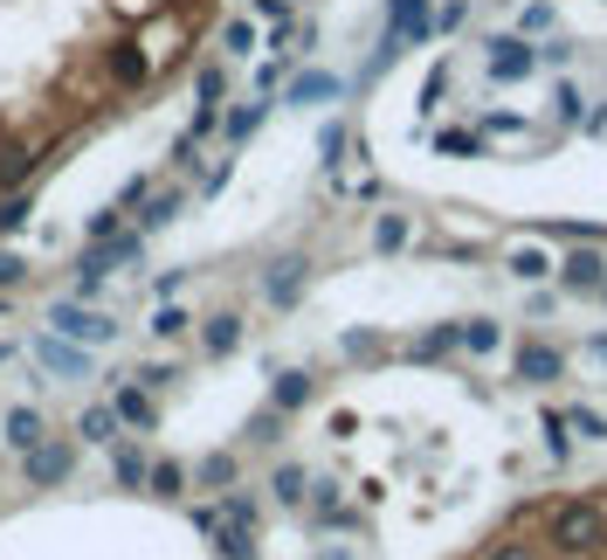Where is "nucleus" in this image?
I'll list each match as a JSON object with an SVG mask.
<instances>
[{
	"instance_id": "nucleus-13",
	"label": "nucleus",
	"mask_w": 607,
	"mask_h": 560,
	"mask_svg": "<svg viewBox=\"0 0 607 560\" xmlns=\"http://www.w3.org/2000/svg\"><path fill=\"white\" fill-rule=\"evenodd\" d=\"M311 395H318V380H311L304 367H283V374L270 380V409H283V416H297Z\"/></svg>"
},
{
	"instance_id": "nucleus-36",
	"label": "nucleus",
	"mask_w": 607,
	"mask_h": 560,
	"mask_svg": "<svg viewBox=\"0 0 607 560\" xmlns=\"http://www.w3.org/2000/svg\"><path fill=\"white\" fill-rule=\"evenodd\" d=\"M221 132V105H200L194 111V125H187V132H180V139H194V146H207V139H215Z\"/></svg>"
},
{
	"instance_id": "nucleus-26",
	"label": "nucleus",
	"mask_w": 607,
	"mask_h": 560,
	"mask_svg": "<svg viewBox=\"0 0 607 560\" xmlns=\"http://www.w3.org/2000/svg\"><path fill=\"white\" fill-rule=\"evenodd\" d=\"M463 346V325H435V333H421L408 353H414V360H442V353H456Z\"/></svg>"
},
{
	"instance_id": "nucleus-4",
	"label": "nucleus",
	"mask_w": 607,
	"mask_h": 560,
	"mask_svg": "<svg viewBox=\"0 0 607 560\" xmlns=\"http://www.w3.org/2000/svg\"><path fill=\"white\" fill-rule=\"evenodd\" d=\"M21 471H29V485H35V492H56V485H69V471H76V443L42 437L29 456H21Z\"/></svg>"
},
{
	"instance_id": "nucleus-9",
	"label": "nucleus",
	"mask_w": 607,
	"mask_h": 560,
	"mask_svg": "<svg viewBox=\"0 0 607 560\" xmlns=\"http://www.w3.org/2000/svg\"><path fill=\"white\" fill-rule=\"evenodd\" d=\"M518 380H524V388H552V380H566V353L545 346V340L518 346Z\"/></svg>"
},
{
	"instance_id": "nucleus-19",
	"label": "nucleus",
	"mask_w": 607,
	"mask_h": 560,
	"mask_svg": "<svg viewBox=\"0 0 607 560\" xmlns=\"http://www.w3.org/2000/svg\"><path fill=\"white\" fill-rule=\"evenodd\" d=\"M207 547H215L221 560H262V553H256V532H249V526H228V519L207 532Z\"/></svg>"
},
{
	"instance_id": "nucleus-16",
	"label": "nucleus",
	"mask_w": 607,
	"mask_h": 560,
	"mask_svg": "<svg viewBox=\"0 0 607 560\" xmlns=\"http://www.w3.org/2000/svg\"><path fill=\"white\" fill-rule=\"evenodd\" d=\"M104 69H111V84H118V90H139L145 76H152V56H145L139 42H118V49H111V63H104Z\"/></svg>"
},
{
	"instance_id": "nucleus-41",
	"label": "nucleus",
	"mask_w": 607,
	"mask_h": 560,
	"mask_svg": "<svg viewBox=\"0 0 607 560\" xmlns=\"http://www.w3.org/2000/svg\"><path fill=\"white\" fill-rule=\"evenodd\" d=\"M131 380H145V388L160 395V388H173V380H180V367H173V360H152V367H139Z\"/></svg>"
},
{
	"instance_id": "nucleus-43",
	"label": "nucleus",
	"mask_w": 607,
	"mask_h": 560,
	"mask_svg": "<svg viewBox=\"0 0 607 560\" xmlns=\"http://www.w3.org/2000/svg\"><path fill=\"white\" fill-rule=\"evenodd\" d=\"M484 560H539V547H532V540H497Z\"/></svg>"
},
{
	"instance_id": "nucleus-5",
	"label": "nucleus",
	"mask_w": 607,
	"mask_h": 560,
	"mask_svg": "<svg viewBox=\"0 0 607 560\" xmlns=\"http://www.w3.org/2000/svg\"><path fill=\"white\" fill-rule=\"evenodd\" d=\"M484 49H490L484 63H490V76H497V84H518V76H532V63H539V49L524 42V35H490Z\"/></svg>"
},
{
	"instance_id": "nucleus-32",
	"label": "nucleus",
	"mask_w": 607,
	"mask_h": 560,
	"mask_svg": "<svg viewBox=\"0 0 607 560\" xmlns=\"http://www.w3.org/2000/svg\"><path fill=\"white\" fill-rule=\"evenodd\" d=\"M408 236H414L408 215H380V222H373V249H401Z\"/></svg>"
},
{
	"instance_id": "nucleus-12",
	"label": "nucleus",
	"mask_w": 607,
	"mask_h": 560,
	"mask_svg": "<svg viewBox=\"0 0 607 560\" xmlns=\"http://www.w3.org/2000/svg\"><path fill=\"white\" fill-rule=\"evenodd\" d=\"M338 90H346V84H338L332 69H297V76L283 84V105H332Z\"/></svg>"
},
{
	"instance_id": "nucleus-39",
	"label": "nucleus",
	"mask_w": 607,
	"mask_h": 560,
	"mask_svg": "<svg viewBox=\"0 0 607 560\" xmlns=\"http://www.w3.org/2000/svg\"><path fill=\"white\" fill-rule=\"evenodd\" d=\"M145 194H152V173H131V181L118 187V208L131 215V208H145Z\"/></svg>"
},
{
	"instance_id": "nucleus-28",
	"label": "nucleus",
	"mask_w": 607,
	"mask_h": 560,
	"mask_svg": "<svg viewBox=\"0 0 607 560\" xmlns=\"http://www.w3.org/2000/svg\"><path fill=\"white\" fill-rule=\"evenodd\" d=\"M262 111H270V105H262V97H256V105H242V111H228V118H221V139H228V146H242V139H256V125H262Z\"/></svg>"
},
{
	"instance_id": "nucleus-40",
	"label": "nucleus",
	"mask_w": 607,
	"mask_h": 560,
	"mask_svg": "<svg viewBox=\"0 0 607 560\" xmlns=\"http://www.w3.org/2000/svg\"><path fill=\"white\" fill-rule=\"evenodd\" d=\"M221 49H228V56H249V49H256V29H249V21H228V29H221Z\"/></svg>"
},
{
	"instance_id": "nucleus-49",
	"label": "nucleus",
	"mask_w": 607,
	"mask_h": 560,
	"mask_svg": "<svg viewBox=\"0 0 607 560\" xmlns=\"http://www.w3.org/2000/svg\"><path fill=\"white\" fill-rule=\"evenodd\" d=\"M442 152H477V132H442Z\"/></svg>"
},
{
	"instance_id": "nucleus-6",
	"label": "nucleus",
	"mask_w": 607,
	"mask_h": 560,
	"mask_svg": "<svg viewBox=\"0 0 607 560\" xmlns=\"http://www.w3.org/2000/svg\"><path fill=\"white\" fill-rule=\"evenodd\" d=\"M42 166H48V152H42V146H29V139H0V194L29 187Z\"/></svg>"
},
{
	"instance_id": "nucleus-25",
	"label": "nucleus",
	"mask_w": 607,
	"mask_h": 560,
	"mask_svg": "<svg viewBox=\"0 0 607 560\" xmlns=\"http://www.w3.org/2000/svg\"><path fill=\"white\" fill-rule=\"evenodd\" d=\"M29 215H35V194H29V187L0 194V236H21V228H29Z\"/></svg>"
},
{
	"instance_id": "nucleus-45",
	"label": "nucleus",
	"mask_w": 607,
	"mask_h": 560,
	"mask_svg": "<svg viewBox=\"0 0 607 560\" xmlns=\"http://www.w3.org/2000/svg\"><path fill=\"white\" fill-rule=\"evenodd\" d=\"M518 29H524V35H539V29H552V8H545V0H539V8H524V14H518Z\"/></svg>"
},
{
	"instance_id": "nucleus-22",
	"label": "nucleus",
	"mask_w": 607,
	"mask_h": 560,
	"mask_svg": "<svg viewBox=\"0 0 607 560\" xmlns=\"http://www.w3.org/2000/svg\"><path fill=\"white\" fill-rule=\"evenodd\" d=\"M145 492H152V498H180V492H187V464H173V456H152Z\"/></svg>"
},
{
	"instance_id": "nucleus-37",
	"label": "nucleus",
	"mask_w": 607,
	"mask_h": 560,
	"mask_svg": "<svg viewBox=\"0 0 607 560\" xmlns=\"http://www.w3.org/2000/svg\"><path fill=\"white\" fill-rule=\"evenodd\" d=\"M118 228H124V208L111 201V208H97V215L84 222V236H90V243H104V236H118Z\"/></svg>"
},
{
	"instance_id": "nucleus-35",
	"label": "nucleus",
	"mask_w": 607,
	"mask_h": 560,
	"mask_svg": "<svg viewBox=\"0 0 607 560\" xmlns=\"http://www.w3.org/2000/svg\"><path fill=\"white\" fill-rule=\"evenodd\" d=\"M194 90H200V105H221V97H228V69H221V63H207V69L194 76Z\"/></svg>"
},
{
	"instance_id": "nucleus-51",
	"label": "nucleus",
	"mask_w": 607,
	"mask_h": 560,
	"mask_svg": "<svg viewBox=\"0 0 607 560\" xmlns=\"http://www.w3.org/2000/svg\"><path fill=\"white\" fill-rule=\"evenodd\" d=\"M587 353H594V360L607 367V333H594V340H587Z\"/></svg>"
},
{
	"instance_id": "nucleus-34",
	"label": "nucleus",
	"mask_w": 607,
	"mask_h": 560,
	"mask_svg": "<svg viewBox=\"0 0 607 560\" xmlns=\"http://www.w3.org/2000/svg\"><path fill=\"white\" fill-rule=\"evenodd\" d=\"M187 312H180V304H160V312H152V340H180V333H187Z\"/></svg>"
},
{
	"instance_id": "nucleus-44",
	"label": "nucleus",
	"mask_w": 607,
	"mask_h": 560,
	"mask_svg": "<svg viewBox=\"0 0 607 560\" xmlns=\"http://www.w3.org/2000/svg\"><path fill=\"white\" fill-rule=\"evenodd\" d=\"M463 21H469L463 0H442V8H435V29H463Z\"/></svg>"
},
{
	"instance_id": "nucleus-17",
	"label": "nucleus",
	"mask_w": 607,
	"mask_h": 560,
	"mask_svg": "<svg viewBox=\"0 0 607 560\" xmlns=\"http://www.w3.org/2000/svg\"><path fill=\"white\" fill-rule=\"evenodd\" d=\"M145 471H152V456L131 443V437H118V443H111V477H118L124 492H145Z\"/></svg>"
},
{
	"instance_id": "nucleus-42",
	"label": "nucleus",
	"mask_w": 607,
	"mask_h": 560,
	"mask_svg": "<svg viewBox=\"0 0 607 560\" xmlns=\"http://www.w3.org/2000/svg\"><path fill=\"white\" fill-rule=\"evenodd\" d=\"M21 284H29V263L14 249H0V291H21Z\"/></svg>"
},
{
	"instance_id": "nucleus-46",
	"label": "nucleus",
	"mask_w": 607,
	"mask_h": 560,
	"mask_svg": "<svg viewBox=\"0 0 607 560\" xmlns=\"http://www.w3.org/2000/svg\"><path fill=\"white\" fill-rule=\"evenodd\" d=\"M277 84H283V56H277V63H262V69H256V97H270Z\"/></svg>"
},
{
	"instance_id": "nucleus-3",
	"label": "nucleus",
	"mask_w": 607,
	"mask_h": 560,
	"mask_svg": "<svg viewBox=\"0 0 607 560\" xmlns=\"http://www.w3.org/2000/svg\"><path fill=\"white\" fill-rule=\"evenodd\" d=\"M304 284H311V257H304V249H290V257H277L270 270H262V304L290 312V304L304 298Z\"/></svg>"
},
{
	"instance_id": "nucleus-21",
	"label": "nucleus",
	"mask_w": 607,
	"mask_h": 560,
	"mask_svg": "<svg viewBox=\"0 0 607 560\" xmlns=\"http://www.w3.org/2000/svg\"><path fill=\"white\" fill-rule=\"evenodd\" d=\"M539 429H545V456H552V464H566V456H573V422H566V409H545L539 416Z\"/></svg>"
},
{
	"instance_id": "nucleus-14",
	"label": "nucleus",
	"mask_w": 607,
	"mask_h": 560,
	"mask_svg": "<svg viewBox=\"0 0 607 560\" xmlns=\"http://www.w3.org/2000/svg\"><path fill=\"white\" fill-rule=\"evenodd\" d=\"M242 333H249V325L235 319V312H215V319L200 325V353H207V360H228V353L242 346Z\"/></svg>"
},
{
	"instance_id": "nucleus-18",
	"label": "nucleus",
	"mask_w": 607,
	"mask_h": 560,
	"mask_svg": "<svg viewBox=\"0 0 607 560\" xmlns=\"http://www.w3.org/2000/svg\"><path fill=\"white\" fill-rule=\"evenodd\" d=\"M0 437H8L21 456H29V450L48 437V422H42V409H29V401H21V409H8V422H0Z\"/></svg>"
},
{
	"instance_id": "nucleus-11",
	"label": "nucleus",
	"mask_w": 607,
	"mask_h": 560,
	"mask_svg": "<svg viewBox=\"0 0 607 560\" xmlns=\"http://www.w3.org/2000/svg\"><path fill=\"white\" fill-rule=\"evenodd\" d=\"M111 409H118V422L124 429H152V422H160V401H152V388H145V380H118V395H111Z\"/></svg>"
},
{
	"instance_id": "nucleus-53",
	"label": "nucleus",
	"mask_w": 607,
	"mask_h": 560,
	"mask_svg": "<svg viewBox=\"0 0 607 560\" xmlns=\"http://www.w3.org/2000/svg\"><path fill=\"white\" fill-rule=\"evenodd\" d=\"M8 353H14V346H0V360H8Z\"/></svg>"
},
{
	"instance_id": "nucleus-1",
	"label": "nucleus",
	"mask_w": 607,
	"mask_h": 560,
	"mask_svg": "<svg viewBox=\"0 0 607 560\" xmlns=\"http://www.w3.org/2000/svg\"><path fill=\"white\" fill-rule=\"evenodd\" d=\"M42 325L56 340H69V346H111L118 340V319L111 312H97V304H84V298H56L42 312Z\"/></svg>"
},
{
	"instance_id": "nucleus-52",
	"label": "nucleus",
	"mask_w": 607,
	"mask_h": 560,
	"mask_svg": "<svg viewBox=\"0 0 607 560\" xmlns=\"http://www.w3.org/2000/svg\"><path fill=\"white\" fill-rule=\"evenodd\" d=\"M0 312H8V291H0Z\"/></svg>"
},
{
	"instance_id": "nucleus-38",
	"label": "nucleus",
	"mask_w": 607,
	"mask_h": 560,
	"mask_svg": "<svg viewBox=\"0 0 607 560\" xmlns=\"http://www.w3.org/2000/svg\"><path fill=\"white\" fill-rule=\"evenodd\" d=\"M283 422H290L283 409H262V416L249 422V443H277V437H283Z\"/></svg>"
},
{
	"instance_id": "nucleus-47",
	"label": "nucleus",
	"mask_w": 607,
	"mask_h": 560,
	"mask_svg": "<svg viewBox=\"0 0 607 560\" xmlns=\"http://www.w3.org/2000/svg\"><path fill=\"white\" fill-rule=\"evenodd\" d=\"M552 105H560V118L573 125V118H579V90H573V84H560V90H552Z\"/></svg>"
},
{
	"instance_id": "nucleus-2",
	"label": "nucleus",
	"mask_w": 607,
	"mask_h": 560,
	"mask_svg": "<svg viewBox=\"0 0 607 560\" xmlns=\"http://www.w3.org/2000/svg\"><path fill=\"white\" fill-rule=\"evenodd\" d=\"M552 547H560V553H594V547H607V513H600V505H587V498L560 505V513H552Z\"/></svg>"
},
{
	"instance_id": "nucleus-15",
	"label": "nucleus",
	"mask_w": 607,
	"mask_h": 560,
	"mask_svg": "<svg viewBox=\"0 0 607 560\" xmlns=\"http://www.w3.org/2000/svg\"><path fill=\"white\" fill-rule=\"evenodd\" d=\"M118 429H124V422H118L111 401H90V409L76 416V437H84L90 450H111V443H118Z\"/></svg>"
},
{
	"instance_id": "nucleus-23",
	"label": "nucleus",
	"mask_w": 607,
	"mask_h": 560,
	"mask_svg": "<svg viewBox=\"0 0 607 560\" xmlns=\"http://www.w3.org/2000/svg\"><path fill=\"white\" fill-rule=\"evenodd\" d=\"M200 492H235V477H242V464H235L228 450H215V456H200Z\"/></svg>"
},
{
	"instance_id": "nucleus-30",
	"label": "nucleus",
	"mask_w": 607,
	"mask_h": 560,
	"mask_svg": "<svg viewBox=\"0 0 607 560\" xmlns=\"http://www.w3.org/2000/svg\"><path fill=\"white\" fill-rule=\"evenodd\" d=\"M221 519L256 532V492H242V485H235V492H221Z\"/></svg>"
},
{
	"instance_id": "nucleus-54",
	"label": "nucleus",
	"mask_w": 607,
	"mask_h": 560,
	"mask_svg": "<svg viewBox=\"0 0 607 560\" xmlns=\"http://www.w3.org/2000/svg\"><path fill=\"white\" fill-rule=\"evenodd\" d=\"M600 298H607V284H600Z\"/></svg>"
},
{
	"instance_id": "nucleus-29",
	"label": "nucleus",
	"mask_w": 607,
	"mask_h": 560,
	"mask_svg": "<svg viewBox=\"0 0 607 560\" xmlns=\"http://www.w3.org/2000/svg\"><path fill=\"white\" fill-rule=\"evenodd\" d=\"M505 270L518 277V284H539V277H552V263L539 257V249H511V257H505Z\"/></svg>"
},
{
	"instance_id": "nucleus-27",
	"label": "nucleus",
	"mask_w": 607,
	"mask_h": 560,
	"mask_svg": "<svg viewBox=\"0 0 607 560\" xmlns=\"http://www.w3.org/2000/svg\"><path fill=\"white\" fill-rule=\"evenodd\" d=\"M505 346V325L497 319H463V353H497Z\"/></svg>"
},
{
	"instance_id": "nucleus-10",
	"label": "nucleus",
	"mask_w": 607,
	"mask_h": 560,
	"mask_svg": "<svg viewBox=\"0 0 607 560\" xmlns=\"http://www.w3.org/2000/svg\"><path fill=\"white\" fill-rule=\"evenodd\" d=\"M435 29V14H429V0H387V42H429Z\"/></svg>"
},
{
	"instance_id": "nucleus-20",
	"label": "nucleus",
	"mask_w": 607,
	"mask_h": 560,
	"mask_svg": "<svg viewBox=\"0 0 607 560\" xmlns=\"http://www.w3.org/2000/svg\"><path fill=\"white\" fill-rule=\"evenodd\" d=\"M270 498H277V505H304V498H311V471H304V464H277V471H270Z\"/></svg>"
},
{
	"instance_id": "nucleus-33",
	"label": "nucleus",
	"mask_w": 607,
	"mask_h": 560,
	"mask_svg": "<svg viewBox=\"0 0 607 560\" xmlns=\"http://www.w3.org/2000/svg\"><path fill=\"white\" fill-rule=\"evenodd\" d=\"M566 422H573L579 443H607V416L600 409H566Z\"/></svg>"
},
{
	"instance_id": "nucleus-7",
	"label": "nucleus",
	"mask_w": 607,
	"mask_h": 560,
	"mask_svg": "<svg viewBox=\"0 0 607 560\" xmlns=\"http://www.w3.org/2000/svg\"><path fill=\"white\" fill-rule=\"evenodd\" d=\"M560 284L566 291H600L607 284V257H600V243H579L560 257Z\"/></svg>"
},
{
	"instance_id": "nucleus-31",
	"label": "nucleus",
	"mask_w": 607,
	"mask_h": 560,
	"mask_svg": "<svg viewBox=\"0 0 607 560\" xmlns=\"http://www.w3.org/2000/svg\"><path fill=\"white\" fill-rule=\"evenodd\" d=\"M318 160H325V173L338 181V166H346V125H325V132H318Z\"/></svg>"
},
{
	"instance_id": "nucleus-48",
	"label": "nucleus",
	"mask_w": 607,
	"mask_h": 560,
	"mask_svg": "<svg viewBox=\"0 0 607 560\" xmlns=\"http://www.w3.org/2000/svg\"><path fill=\"white\" fill-rule=\"evenodd\" d=\"M180 284H187V270H160V284H152V291H160V298L173 304V298H180Z\"/></svg>"
},
{
	"instance_id": "nucleus-50",
	"label": "nucleus",
	"mask_w": 607,
	"mask_h": 560,
	"mask_svg": "<svg viewBox=\"0 0 607 560\" xmlns=\"http://www.w3.org/2000/svg\"><path fill=\"white\" fill-rule=\"evenodd\" d=\"M346 353H353V360H366V353H380V340H366V333H346Z\"/></svg>"
},
{
	"instance_id": "nucleus-8",
	"label": "nucleus",
	"mask_w": 607,
	"mask_h": 560,
	"mask_svg": "<svg viewBox=\"0 0 607 560\" xmlns=\"http://www.w3.org/2000/svg\"><path fill=\"white\" fill-rule=\"evenodd\" d=\"M35 367L56 374V380H84V374H90V353L69 346V340H56V333H42V340H35Z\"/></svg>"
},
{
	"instance_id": "nucleus-24",
	"label": "nucleus",
	"mask_w": 607,
	"mask_h": 560,
	"mask_svg": "<svg viewBox=\"0 0 607 560\" xmlns=\"http://www.w3.org/2000/svg\"><path fill=\"white\" fill-rule=\"evenodd\" d=\"M180 208H187V194H180V187L145 194V215H139V228H166V222H180Z\"/></svg>"
}]
</instances>
